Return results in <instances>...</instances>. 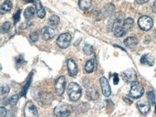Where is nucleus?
<instances>
[{"label":"nucleus","mask_w":156,"mask_h":117,"mask_svg":"<svg viewBox=\"0 0 156 117\" xmlns=\"http://www.w3.org/2000/svg\"><path fill=\"white\" fill-rule=\"evenodd\" d=\"M81 93H82V90L78 83L76 82L69 83L68 87V94L72 102H77L81 97Z\"/></svg>","instance_id":"nucleus-1"},{"label":"nucleus","mask_w":156,"mask_h":117,"mask_svg":"<svg viewBox=\"0 0 156 117\" xmlns=\"http://www.w3.org/2000/svg\"><path fill=\"white\" fill-rule=\"evenodd\" d=\"M71 113V106L66 104H60L54 109V115L58 117H68Z\"/></svg>","instance_id":"nucleus-2"},{"label":"nucleus","mask_w":156,"mask_h":117,"mask_svg":"<svg viewBox=\"0 0 156 117\" xmlns=\"http://www.w3.org/2000/svg\"><path fill=\"white\" fill-rule=\"evenodd\" d=\"M138 26L144 31H149L154 26V20L148 16H143L138 19Z\"/></svg>","instance_id":"nucleus-3"},{"label":"nucleus","mask_w":156,"mask_h":117,"mask_svg":"<svg viewBox=\"0 0 156 117\" xmlns=\"http://www.w3.org/2000/svg\"><path fill=\"white\" fill-rule=\"evenodd\" d=\"M144 93V88L143 87L142 84L138 83V82H133L132 84L131 90H130V96L134 98V99H138L141 98Z\"/></svg>","instance_id":"nucleus-4"},{"label":"nucleus","mask_w":156,"mask_h":117,"mask_svg":"<svg viewBox=\"0 0 156 117\" xmlns=\"http://www.w3.org/2000/svg\"><path fill=\"white\" fill-rule=\"evenodd\" d=\"M71 38H72V37L69 33H68V32L62 33L58 36V38L57 39V44L61 49H67L70 45Z\"/></svg>","instance_id":"nucleus-5"},{"label":"nucleus","mask_w":156,"mask_h":117,"mask_svg":"<svg viewBox=\"0 0 156 117\" xmlns=\"http://www.w3.org/2000/svg\"><path fill=\"white\" fill-rule=\"evenodd\" d=\"M25 117H38V112L37 106L32 102H27L24 107Z\"/></svg>","instance_id":"nucleus-6"},{"label":"nucleus","mask_w":156,"mask_h":117,"mask_svg":"<svg viewBox=\"0 0 156 117\" xmlns=\"http://www.w3.org/2000/svg\"><path fill=\"white\" fill-rule=\"evenodd\" d=\"M65 86H66V79L64 76H60L57 79L55 82V89L56 93L58 95H62L64 91H65Z\"/></svg>","instance_id":"nucleus-7"},{"label":"nucleus","mask_w":156,"mask_h":117,"mask_svg":"<svg viewBox=\"0 0 156 117\" xmlns=\"http://www.w3.org/2000/svg\"><path fill=\"white\" fill-rule=\"evenodd\" d=\"M122 77H123V80L127 82H135L137 81L136 71L131 68L124 71V72L122 73Z\"/></svg>","instance_id":"nucleus-8"},{"label":"nucleus","mask_w":156,"mask_h":117,"mask_svg":"<svg viewBox=\"0 0 156 117\" xmlns=\"http://www.w3.org/2000/svg\"><path fill=\"white\" fill-rule=\"evenodd\" d=\"M56 35V30L51 27H44L41 31V37L43 40H49L53 38Z\"/></svg>","instance_id":"nucleus-9"},{"label":"nucleus","mask_w":156,"mask_h":117,"mask_svg":"<svg viewBox=\"0 0 156 117\" xmlns=\"http://www.w3.org/2000/svg\"><path fill=\"white\" fill-rule=\"evenodd\" d=\"M112 30L116 37H118V38L123 37L126 34V30L123 27V21H116L113 26Z\"/></svg>","instance_id":"nucleus-10"},{"label":"nucleus","mask_w":156,"mask_h":117,"mask_svg":"<svg viewBox=\"0 0 156 117\" xmlns=\"http://www.w3.org/2000/svg\"><path fill=\"white\" fill-rule=\"evenodd\" d=\"M100 83L101 86V91L102 93L105 97H109L112 94V91H111V86L109 83V81L105 78V77H101L100 79Z\"/></svg>","instance_id":"nucleus-11"},{"label":"nucleus","mask_w":156,"mask_h":117,"mask_svg":"<svg viewBox=\"0 0 156 117\" xmlns=\"http://www.w3.org/2000/svg\"><path fill=\"white\" fill-rule=\"evenodd\" d=\"M67 67H68V71L69 75L71 77H75L78 73V67L75 61L71 59H69L67 60Z\"/></svg>","instance_id":"nucleus-12"},{"label":"nucleus","mask_w":156,"mask_h":117,"mask_svg":"<svg viewBox=\"0 0 156 117\" xmlns=\"http://www.w3.org/2000/svg\"><path fill=\"white\" fill-rule=\"evenodd\" d=\"M141 63L143 65H146V66H154V58L152 54L147 53L142 56L141 58Z\"/></svg>","instance_id":"nucleus-13"},{"label":"nucleus","mask_w":156,"mask_h":117,"mask_svg":"<svg viewBox=\"0 0 156 117\" xmlns=\"http://www.w3.org/2000/svg\"><path fill=\"white\" fill-rule=\"evenodd\" d=\"M35 5H36V12H37V16L39 18H44L46 16V10L43 7L41 2L39 0H36L35 1Z\"/></svg>","instance_id":"nucleus-14"},{"label":"nucleus","mask_w":156,"mask_h":117,"mask_svg":"<svg viewBox=\"0 0 156 117\" xmlns=\"http://www.w3.org/2000/svg\"><path fill=\"white\" fill-rule=\"evenodd\" d=\"M139 42V39L135 37V36H131L128 37L125 40H124V45L128 48H134Z\"/></svg>","instance_id":"nucleus-15"},{"label":"nucleus","mask_w":156,"mask_h":117,"mask_svg":"<svg viewBox=\"0 0 156 117\" xmlns=\"http://www.w3.org/2000/svg\"><path fill=\"white\" fill-rule=\"evenodd\" d=\"M86 94H87V98H89L91 101H95L99 98V93L97 92L95 88H92V87L87 90Z\"/></svg>","instance_id":"nucleus-16"},{"label":"nucleus","mask_w":156,"mask_h":117,"mask_svg":"<svg viewBox=\"0 0 156 117\" xmlns=\"http://www.w3.org/2000/svg\"><path fill=\"white\" fill-rule=\"evenodd\" d=\"M137 106H138V109L140 110V112H141L143 115H146V114H148L149 111H150V104H149L148 103L140 102V103H138Z\"/></svg>","instance_id":"nucleus-17"},{"label":"nucleus","mask_w":156,"mask_h":117,"mask_svg":"<svg viewBox=\"0 0 156 117\" xmlns=\"http://www.w3.org/2000/svg\"><path fill=\"white\" fill-rule=\"evenodd\" d=\"M91 5H92L91 0H80L79 1V6L83 11L89 10L91 7Z\"/></svg>","instance_id":"nucleus-18"},{"label":"nucleus","mask_w":156,"mask_h":117,"mask_svg":"<svg viewBox=\"0 0 156 117\" xmlns=\"http://www.w3.org/2000/svg\"><path fill=\"white\" fill-rule=\"evenodd\" d=\"M35 16V9L32 6H28L25 9L24 11V16L27 20H30L34 17Z\"/></svg>","instance_id":"nucleus-19"},{"label":"nucleus","mask_w":156,"mask_h":117,"mask_svg":"<svg viewBox=\"0 0 156 117\" xmlns=\"http://www.w3.org/2000/svg\"><path fill=\"white\" fill-rule=\"evenodd\" d=\"M95 69V60L91 59L88 60L85 64V71L87 73H91Z\"/></svg>","instance_id":"nucleus-20"},{"label":"nucleus","mask_w":156,"mask_h":117,"mask_svg":"<svg viewBox=\"0 0 156 117\" xmlns=\"http://www.w3.org/2000/svg\"><path fill=\"white\" fill-rule=\"evenodd\" d=\"M13 7L12 2L10 0H5L2 5H1V13H5V12H9Z\"/></svg>","instance_id":"nucleus-21"},{"label":"nucleus","mask_w":156,"mask_h":117,"mask_svg":"<svg viewBox=\"0 0 156 117\" xmlns=\"http://www.w3.org/2000/svg\"><path fill=\"white\" fill-rule=\"evenodd\" d=\"M133 23H134V21L132 17H128L125 20H123V27L126 30V32L129 31L133 27Z\"/></svg>","instance_id":"nucleus-22"},{"label":"nucleus","mask_w":156,"mask_h":117,"mask_svg":"<svg viewBox=\"0 0 156 117\" xmlns=\"http://www.w3.org/2000/svg\"><path fill=\"white\" fill-rule=\"evenodd\" d=\"M52 100H53V97H52V94H50V93H45V94H42L40 96L41 103L42 104H50Z\"/></svg>","instance_id":"nucleus-23"},{"label":"nucleus","mask_w":156,"mask_h":117,"mask_svg":"<svg viewBox=\"0 0 156 117\" xmlns=\"http://www.w3.org/2000/svg\"><path fill=\"white\" fill-rule=\"evenodd\" d=\"M59 21H60V19H59V17H58L57 15H52V16L49 17V19H48V23H49V25H51L52 27L58 26V25L59 24Z\"/></svg>","instance_id":"nucleus-24"},{"label":"nucleus","mask_w":156,"mask_h":117,"mask_svg":"<svg viewBox=\"0 0 156 117\" xmlns=\"http://www.w3.org/2000/svg\"><path fill=\"white\" fill-rule=\"evenodd\" d=\"M93 51H94V49H93V48H92V46L90 44H87L83 48V53L85 55H88V56L91 55V54H93Z\"/></svg>","instance_id":"nucleus-25"},{"label":"nucleus","mask_w":156,"mask_h":117,"mask_svg":"<svg viewBox=\"0 0 156 117\" xmlns=\"http://www.w3.org/2000/svg\"><path fill=\"white\" fill-rule=\"evenodd\" d=\"M10 27H11V23L9 22V21H6V22H5L2 26H1V33H6L9 29H10Z\"/></svg>","instance_id":"nucleus-26"},{"label":"nucleus","mask_w":156,"mask_h":117,"mask_svg":"<svg viewBox=\"0 0 156 117\" xmlns=\"http://www.w3.org/2000/svg\"><path fill=\"white\" fill-rule=\"evenodd\" d=\"M18 99H19V96H18L17 94H16V95H13L12 97L9 98L8 104H9L10 105H16V103L18 102Z\"/></svg>","instance_id":"nucleus-27"},{"label":"nucleus","mask_w":156,"mask_h":117,"mask_svg":"<svg viewBox=\"0 0 156 117\" xmlns=\"http://www.w3.org/2000/svg\"><path fill=\"white\" fill-rule=\"evenodd\" d=\"M29 39H30L32 42L37 41V39H38V33H37V31H34V32H32L31 34H29Z\"/></svg>","instance_id":"nucleus-28"},{"label":"nucleus","mask_w":156,"mask_h":117,"mask_svg":"<svg viewBox=\"0 0 156 117\" xmlns=\"http://www.w3.org/2000/svg\"><path fill=\"white\" fill-rule=\"evenodd\" d=\"M148 99H149V101L151 102L152 104H155V96H154V93L153 92L148 93Z\"/></svg>","instance_id":"nucleus-29"},{"label":"nucleus","mask_w":156,"mask_h":117,"mask_svg":"<svg viewBox=\"0 0 156 117\" xmlns=\"http://www.w3.org/2000/svg\"><path fill=\"white\" fill-rule=\"evenodd\" d=\"M9 87L7 86V85H4V86H2V88H1V94H2V96H5V94H7L8 93H9Z\"/></svg>","instance_id":"nucleus-30"},{"label":"nucleus","mask_w":156,"mask_h":117,"mask_svg":"<svg viewBox=\"0 0 156 117\" xmlns=\"http://www.w3.org/2000/svg\"><path fill=\"white\" fill-rule=\"evenodd\" d=\"M20 14H21V11L20 10H17L16 13L14 15V24H16L19 19H20Z\"/></svg>","instance_id":"nucleus-31"},{"label":"nucleus","mask_w":156,"mask_h":117,"mask_svg":"<svg viewBox=\"0 0 156 117\" xmlns=\"http://www.w3.org/2000/svg\"><path fill=\"white\" fill-rule=\"evenodd\" d=\"M7 115V111L5 107H0V117H5Z\"/></svg>","instance_id":"nucleus-32"},{"label":"nucleus","mask_w":156,"mask_h":117,"mask_svg":"<svg viewBox=\"0 0 156 117\" xmlns=\"http://www.w3.org/2000/svg\"><path fill=\"white\" fill-rule=\"evenodd\" d=\"M30 82H31V79H30V80H28L27 83L24 86V91L22 92V95H23V96H25V94H26V93H27V87L30 85Z\"/></svg>","instance_id":"nucleus-33"},{"label":"nucleus","mask_w":156,"mask_h":117,"mask_svg":"<svg viewBox=\"0 0 156 117\" xmlns=\"http://www.w3.org/2000/svg\"><path fill=\"white\" fill-rule=\"evenodd\" d=\"M112 77H113V83L116 85V84H118L119 83V76H118V74H112Z\"/></svg>","instance_id":"nucleus-34"},{"label":"nucleus","mask_w":156,"mask_h":117,"mask_svg":"<svg viewBox=\"0 0 156 117\" xmlns=\"http://www.w3.org/2000/svg\"><path fill=\"white\" fill-rule=\"evenodd\" d=\"M149 0H136V3L139 4V5H144L145 4L146 2H148Z\"/></svg>","instance_id":"nucleus-35"},{"label":"nucleus","mask_w":156,"mask_h":117,"mask_svg":"<svg viewBox=\"0 0 156 117\" xmlns=\"http://www.w3.org/2000/svg\"><path fill=\"white\" fill-rule=\"evenodd\" d=\"M153 11H154V12H156V0L154 1V5H153Z\"/></svg>","instance_id":"nucleus-36"},{"label":"nucleus","mask_w":156,"mask_h":117,"mask_svg":"<svg viewBox=\"0 0 156 117\" xmlns=\"http://www.w3.org/2000/svg\"><path fill=\"white\" fill-rule=\"evenodd\" d=\"M25 2H27V3H33L34 2V0H24Z\"/></svg>","instance_id":"nucleus-37"},{"label":"nucleus","mask_w":156,"mask_h":117,"mask_svg":"<svg viewBox=\"0 0 156 117\" xmlns=\"http://www.w3.org/2000/svg\"><path fill=\"white\" fill-rule=\"evenodd\" d=\"M155 115H156V103H155Z\"/></svg>","instance_id":"nucleus-38"}]
</instances>
